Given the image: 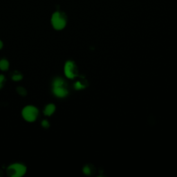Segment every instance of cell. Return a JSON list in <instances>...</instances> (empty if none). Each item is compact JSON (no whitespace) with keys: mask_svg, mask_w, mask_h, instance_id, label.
<instances>
[{"mask_svg":"<svg viewBox=\"0 0 177 177\" xmlns=\"http://www.w3.org/2000/svg\"><path fill=\"white\" fill-rule=\"evenodd\" d=\"M86 87V81L85 80H78L76 83L74 84V88L77 90L82 89V88H85Z\"/></svg>","mask_w":177,"mask_h":177,"instance_id":"cell-7","label":"cell"},{"mask_svg":"<svg viewBox=\"0 0 177 177\" xmlns=\"http://www.w3.org/2000/svg\"><path fill=\"white\" fill-rule=\"evenodd\" d=\"M42 126L44 128H49V126H50V124H49V121H46V120H44V121H42Z\"/></svg>","mask_w":177,"mask_h":177,"instance_id":"cell-12","label":"cell"},{"mask_svg":"<svg viewBox=\"0 0 177 177\" xmlns=\"http://www.w3.org/2000/svg\"><path fill=\"white\" fill-rule=\"evenodd\" d=\"M53 94L56 96L58 98H64L66 97L69 94L67 87H66L65 84L62 85H59V86H54L52 88Z\"/></svg>","mask_w":177,"mask_h":177,"instance_id":"cell-5","label":"cell"},{"mask_svg":"<svg viewBox=\"0 0 177 177\" xmlns=\"http://www.w3.org/2000/svg\"><path fill=\"white\" fill-rule=\"evenodd\" d=\"M9 68V62L6 59L0 60V69L2 71H7Z\"/></svg>","mask_w":177,"mask_h":177,"instance_id":"cell-8","label":"cell"},{"mask_svg":"<svg viewBox=\"0 0 177 177\" xmlns=\"http://www.w3.org/2000/svg\"><path fill=\"white\" fill-rule=\"evenodd\" d=\"M2 47H3V42L0 40V50L2 49Z\"/></svg>","mask_w":177,"mask_h":177,"instance_id":"cell-14","label":"cell"},{"mask_svg":"<svg viewBox=\"0 0 177 177\" xmlns=\"http://www.w3.org/2000/svg\"><path fill=\"white\" fill-rule=\"evenodd\" d=\"M7 174L11 177L23 176L26 172V167L21 163H13L6 169Z\"/></svg>","mask_w":177,"mask_h":177,"instance_id":"cell-1","label":"cell"},{"mask_svg":"<svg viewBox=\"0 0 177 177\" xmlns=\"http://www.w3.org/2000/svg\"><path fill=\"white\" fill-rule=\"evenodd\" d=\"M22 78H23V76H22V74H20V72L15 71L13 73V74L12 75V79L14 81H20L21 80Z\"/></svg>","mask_w":177,"mask_h":177,"instance_id":"cell-9","label":"cell"},{"mask_svg":"<svg viewBox=\"0 0 177 177\" xmlns=\"http://www.w3.org/2000/svg\"><path fill=\"white\" fill-rule=\"evenodd\" d=\"M17 92L18 94H19L20 95V96H26L27 92H26V90L25 89V88L24 87H18L17 88Z\"/></svg>","mask_w":177,"mask_h":177,"instance_id":"cell-10","label":"cell"},{"mask_svg":"<svg viewBox=\"0 0 177 177\" xmlns=\"http://www.w3.org/2000/svg\"><path fill=\"white\" fill-rule=\"evenodd\" d=\"M39 114V111L35 106L32 105H28L22 110V115L24 119L27 122H32L37 119Z\"/></svg>","mask_w":177,"mask_h":177,"instance_id":"cell-2","label":"cell"},{"mask_svg":"<svg viewBox=\"0 0 177 177\" xmlns=\"http://www.w3.org/2000/svg\"><path fill=\"white\" fill-rule=\"evenodd\" d=\"M83 172L85 174L88 175V174H91V172H92V167L90 166H88V165H86V166L84 167Z\"/></svg>","mask_w":177,"mask_h":177,"instance_id":"cell-11","label":"cell"},{"mask_svg":"<svg viewBox=\"0 0 177 177\" xmlns=\"http://www.w3.org/2000/svg\"><path fill=\"white\" fill-rule=\"evenodd\" d=\"M4 81H5V77H4V75H0V89L3 86Z\"/></svg>","mask_w":177,"mask_h":177,"instance_id":"cell-13","label":"cell"},{"mask_svg":"<svg viewBox=\"0 0 177 177\" xmlns=\"http://www.w3.org/2000/svg\"><path fill=\"white\" fill-rule=\"evenodd\" d=\"M2 174V171H1V170H0V176H1V175H2V174Z\"/></svg>","mask_w":177,"mask_h":177,"instance_id":"cell-15","label":"cell"},{"mask_svg":"<svg viewBox=\"0 0 177 177\" xmlns=\"http://www.w3.org/2000/svg\"><path fill=\"white\" fill-rule=\"evenodd\" d=\"M51 24L56 30H62L67 24V20L64 15L60 12L54 13L51 17Z\"/></svg>","mask_w":177,"mask_h":177,"instance_id":"cell-3","label":"cell"},{"mask_svg":"<svg viewBox=\"0 0 177 177\" xmlns=\"http://www.w3.org/2000/svg\"><path fill=\"white\" fill-rule=\"evenodd\" d=\"M56 109V106L54 104L50 103L44 107V113L46 116H51L54 112H55Z\"/></svg>","mask_w":177,"mask_h":177,"instance_id":"cell-6","label":"cell"},{"mask_svg":"<svg viewBox=\"0 0 177 177\" xmlns=\"http://www.w3.org/2000/svg\"><path fill=\"white\" fill-rule=\"evenodd\" d=\"M64 71L66 77L69 79H74L78 76V68L76 63L72 60L67 61L64 64Z\"/></svg>","mask_w":177,"mask_h":177,"instance_id":"cell-4","label":"cell"}]
</instances>
